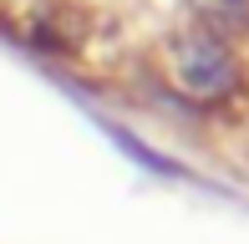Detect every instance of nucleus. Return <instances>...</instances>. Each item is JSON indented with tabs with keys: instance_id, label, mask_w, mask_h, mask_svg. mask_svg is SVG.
Masks as SVG:
<instances>
[{
	"instance_id": "1",
	"label": "nucleus",
	"mask_w": 249,
	"mask_h": 244,
	"mask_svg": "<svg viewBox=\"0 0 249 244\" xmlns=\"http://www.w3.org/2000/svg\"><path fill=\"white\" fill-rule=\"evenodd\" d=\"M168 76H173V87L188 102L213 107V102H224V97L239 87V61H234V51H229L224 36H213V31H203V26H188V31H178L173 46H168Z\"/></svg>"
},
{
	"instance_id": "2",
	"label": "nucleus",
	"mask_w": 249,
	"mask_h": 244,
	"mask_svg": "<svg viewBox=\"0 0 249 244\" xmlns=\"http://www.w3.org/2000/svg\"><path fill=\"white\" fill-rule=\"evenodd\" d=\"M5 16H10V26H16V36L26 41V46L46 51V56H71V51L87 41L82 10L61 5V0H20V5H10Z\"/></svg>"
},
{
	"instance_id": "3",
	"label": "nucleus",
	"mask_w": 249,
	"mask_h": 244,
	"mask_svg": "<svg viewBox=\"0 0 249 244\" xmlns=\"http://www.w3.org/2000/svg\"><path fill=\"white\" fill-rule=\"evenodd\" d=\"M97 127L107 132V138L117 142V148L127 153L132 163H138V168H148V173H158V178H188V183H194V173H188L183 163H178V158H168V153H158V148H148V142H142L138 132H127V127H117V122H107V117H102Z\"/></svg>"
},
{
	"instance_id": "4",
	"label": "nucleus",
	"mask_w": 249,
	"mask_h": 244,
	"mask_svg": "<svg viewBox=\"0 0 249 244\" xmlns=\"http://www.w3.org/2000/svg\"><path fill=\"white\" fill-rule=\"evenodd\" d=\"M203 31L213 36H234V31H249V0H194Z\"/></svg>"
}]
</instances>
